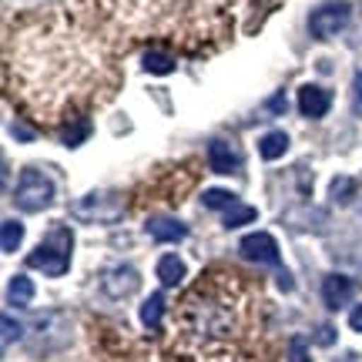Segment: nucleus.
Segmentation results:
<instances>
[{"instance_id":"f03ea898","label":"nucleus","mask_w":362,"mask_h":362,"mask_svg":"<svg viewBox=\"0 0 362 362\" xmlns=\"http://www.w3.org/2000/svg\"><path fill=\"white\" fill-rule=\"evenodd\" d=\"M71 252H74V235H71V228L54 225L51 232L44 235V242L27 255V265L44 272V275H51V279H61V275L71 269Z\"/></svg>"},{"instance_id":"1a4fd4ad","label":"nucleus","mask_w":362,"mask_h":362,"mask_svg":"<svg viewBox=\"0 0 362 362\" xmlns=\"http://www.w3.org/2000/svg\"><path fill=\"white\" fill-rule=\"evenodd\" d=\"M238 165H242V155H238V148L232 141L215 138L208 144V168L215 175H232V171H238Z\"/></svg>"},{"instance_id":"39448f33","label":"nucleus","mask_w":362,"mask_h":362,"mask_svg":"<svg viewBox=\"0 0 362 362\" xmlns=\"http://www.w3.org/2000/svg\"><path fill=\"white\" fill-rule=\"evenodd\" d=\"M349 24V4L346 0H329L322 7H315L309 17V30L315 40H332L339 30Z\"/></svg>"},{"instance_id":"f8f14e48","label":"nucleus","mask_w":362,"mask_h":362,"mask_svg":"<svg viewBox=\"0 0 362 362\" xmlns=\"http://www.w3.org/2000/svg\"><path fill=\"white\" fill-rule=\"evenodd\" d=\"M144 71L148 74H155V78H165L175 71V54L168 47H151V51L144 54Z\"/></svg>"},{"instance_id":"6e6552de","label":"nucleus","mask_w":362,"mask_h":362,"mask_svg":"<svg viewBox=\"0 0 362 362\" xmlns=\"http://www.w3.org/2000/svg\"><path fill=\"white\" fill-rule=\"evenodd\" d=\"M329 107H332V94L325 88H319V84H302V88H298V111L309 117V121L325 117Z\"/></svg>"},{"instance_id":"b1692460","label":"nucleus","mask_w":362,"mask_h":362,"mask_svg":"<svg viewBox=\"0 0 362 362\" xmlns=\"http://www.w3.org/2000/svg\"><path fill=\"white\" fill-rule=\"evenodd\" d=\"M269 111H272V115H282V111H285V94H275V98H272Z\"/></svg>"},{"instance_id":"6ab92c4d","label":"nucleus","mask_w":362,"mask_h":362,"mask_svg":"<svg viewBox=\"0 0 362 362\" xmlns=\"http://www.w3.org/2000/svg\"><path fill=\"white\" fill-rule=\"evenodd\" d=\"M21 238H24V225H21L17 218L4 221V242H0V245H4V252H7V255H11V252H17Z\"/></svg>"},{"instance_id":"0eeeda50","label":"nucleus","mask_w":362,"mask_h":362,"mask_svg":"<svg viewBox=\"0 0 362 362\" xmlns=\"http://www.w3.org/2000/svg\"><path fill=\"white\" fill-rule=\"evenodd\" d=\"M238 252H242V259L248 262H259V265H275L279 269V245H275V238H272L269 232H255V235H245L242 238V245H238Z\"/></svg>"},{"instance_id":"4468645a","label":"nucleus","mask_w":362,"mask_h":362,"mask_svg":"<svg viewBox=\"0 0 362 362\" xmlns=\"http://www.w3.org/2000/svg\"><path fill=\"white\" fill-rule=\"evenodd\" d=\"M185 279V262L178 255H161L158 259V282L161 285H178Z\"/></svg>"},{"instance_id":"aec40b11","label":"nucleus","mask_w":362,"mask_h":362,"mask_svg":"<svg viewBox=\"0 0 362 362\" xmlns=\"http://www.w3.org/2000/svg\"><path fill=\"white\" fill-rule=\"evenodd\" d=\"M352 194H356V181H352V178H336V181H332V188H329V198H332V202H339V205L352 202Z\"/></svg>"},{"instance_id":"423d86ee","label":"nucleus","mask_w":362,"mask_h":362,"mask_svg":"<svg viewBox=\"0 0 362 362\" xmlns=\"http://www.w3.org/2000/svg\"><path fill=\"white\" fill-rule=\"evenodd\" d=\"M138 288H141V275L131 269V265H117V269H107L101 275V292L107 298H115V302L134 296Z\"/></svg>"},{"instance_id":"f257e3e1","label":"nucleus","mask_w":362,"mask_h":362,"mask_svg":"<svg viewBox=\"0 0 362 362\" xmlns=\"http://www.w3.org/2000/svg\"><path fill=\"white\" fill-rule=\"evenodd\" d=\"M7 90L40 124H71L115 90V61L81 24L47 13L11 40Z\"/></svg>"},{"instance_id":"dca6fc26","label":"nucleus","mask_w":362,"mask_h":362,"mask_svg":"<svg viewBox=\"0 0 362 362\" xmlns=\"http://www.w3.org/2000/svg\"><path fill=\"white\" fill-rule=\"evenodd\" d=\"M161 315H165V296H161V292H155L151 298H144L141 322L148 325V329H158V325H161Z\"/></svg>"},{"instance_id":"f3484780","label":"nucleus","mask_w":362,"mask_h":362,"mask_svg":"<svg viewBox=\"0 0 362 362\" xmlns=\"http://www.w3.org/2000/svg\"><path fill=\"white\" fill-rule=\"evenodd\" d=\"M232 205H238V198L225 188H208L205 192V208H215V211H228Z\"/></svg>"},{"instance_id":"9d476101","label":"nucleus","mask_w":362,"mask_h":362,"mask_svg":"<svg viewBox=\"0 0 362 362\" xmlns=\"http://www.w3.org/2000/svg\"><path fill=\"white\" fill-rule=\"evenodd\" d=\"M356 296V282H352L349 275H325L322 279V298H325V305L332 312H339L342 305H349V298Z\"/></svg>"},{"instance_id":"7ed1b4c3","label":"nucleus","mask_w":362,"mask_h":362,"mask_svg":"<svg viewBox=\"0 0 362 362\" xmlns=\"http://www.w3.org/2000/svg\"><path fill=\"white\" fill-rule=\"evenodd\" d=\"M71 215L84 225H111V221L124 218V198L115 188H98V192H88L84 198H78L71 205Z\"/></svg>"},{"instance_id":"412c9836","label":"nucleus","mask_w":362,"mask_h":362,"mask_svg":"<svg viewBox=\"0 0 362 362\" xmlns=\"http://www.w3.org/2000/svg\"><path fill=\"white\" fill-rule=\"evenodd\" d=\"M0 325H4V346H13L17 339L24 336V329H21V322H17L13 315H4V319H0Z\"/></svg>"},{"instance_id":"20e7f679","label":"nucleus","mask_w":362,"mask_h":362,"mask_svg":"<svg viewBox=\"0 0 362 362\" xmlns=\"http://www.w3.org/2000/svg\"><path fill=\"white\" fill-rule=\"evenodd\" d=\"M13 202L24 211H44L54 202V181L40 168H24L13 188Z\"/></svg>"},{"instance_id":"4be33fe9","label":"nucleus","mask_w":362,"mask_h":362,"mask_svg":"<svg viewBox=\"0 0 362 362\" xmlns=\"http://www.w3.org/2000/svg\"><path fill=\"white\" fill-rule=\"evenodd\" d=\"M288 362H312L309 346H305V339L302 336H296L292 342H288Z\"/></svg>"},{"instance_id":"a878e982","label":"nucleus","mask_w":362,"mask_h":362,"mask_svg":"<svg viewBox=\"0 0 362 362\" xmlns=\"http://www.w3.org/2000/svg\"><path fill=\"white\" fill-rule=\"evenodd\" d=\"M319 339H322L325 346H329V342H332V329H322V332H319Z\"/></svg>"},{"instance_id":"a211bd4d","label":"nucleus","mask_w":362,"mask_h":362,"mask_svg":"<svg viewBox=\"0 0 362 362\" xmlns=\"http://www.w3.org/2000/svg\"><path fill=\"white\" fill-rule=\"evenodd\" d=\"M252 218H255V208H248V205H232L228 211H225L221 225H225V228H242V225H248Z\"/></svg>"},{"instance_id":"9b49d317","label":"nucleus","mask_w":362,"mask_h":362,"mask_svg":"<svg viewBox=\"0 0 362 362\" xmlns=\"http://www.w3.org/2000/svg\"><path fill=\"white\" fill-rule=\"evenodd\" d=\"M144 232L151 235L155 242H181L188 235V225L178 218H168V215H151L144 221Z\"/></svg>"},{"instance_id":"393cba45","label":"nucleus","mask_w":362,"mask_h":362,"mask_svg":"<svg viewBox=\"0 0 362 362\" xmlns=\"http://www.w3.org/2000/svg\"><path fill=\"white\" fill-rule=\"evenodd\" d=\"M349 325L356 329V332H362V305H356L352 309V315H349Z\"/></svg>"},{"instance_id":"5701e85b","label":"nucleus","mask_w":362,"mask_h":362,"mask_svg":"<svg viewBox=\"0 0 362 362\" xmlns=\"http://www.w3.org/2000/svg\"><path fill=\"white\" fill-rule=\"evenodd\" d=\"M352 111H356V117H362V71L352 81Z\"/></svg>"},{"instance_id":"2eb2a0df","label":"nucleus","mask_w":362,"mask_h":362,"mask_svg":"<svg viewBox=\"0 0 362 362\" xmlns=\"http://www.w3.org/2000/svg\"><path fill=\"white\" fill-rule=\"evenodd\" d=\"M30 298H34V282H30L27 275L11 279V285H7V302H11V305H30Z\"/></svg>"},{"instance_id":"ddd939ff","label":"nucleus","mask_w":362,"mask_h":362,"mask_svg":"<svg viewBox=\"0 0 362 362\" xmlns=\"http://www.w3.org/2000/svg\"><path fill=\"white\" fill-rule=\"evenodd\" d=\"M288 151V134L285 131H269V134H262L259 141V155L265 161H275V158H282Z\"/></svg>"}]
</instances>
